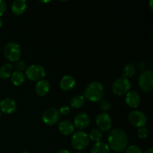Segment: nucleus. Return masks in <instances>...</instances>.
<instances>
[{
  "label": "nucleus",
  "instance_id": "a878e982",
  "mask_svg": "<svg viewBox=\"0 0 153 153\" xmlns=\"http://www.w3.org/2000/svg\"><path fill=\"white\" fill-rule=\"evenodd\" d=\"M100 108L102 111H108L111 108V104L108 100H102L100 103Z\"/></svg>",
  "mask_w": 153,
  "mask_h": 153
},
{
  "label": "nucleus",
  "instance_id": "1a4fd4ad",
  "mask_svg": "<svg viewBox=\"0 0 153 153\" xmlns=\"http://www.w3.org/2000/svg\"><path fill=\"white\" fill-rule=\"evenodd\" d=\"M60 114L58 109L52 107L46 109L43 114V121L48 126L55 125L59 120Z\"/></svg>",
  "mask_w": 153,
  "mask_h": 153
},
{
  "label": "nucleus",
  "instance_id": "20e7f679",
  "mask_svg": "<svg viewBox=\"0 0 153 153\" xmlns=\"http://www.w3.org/2000/svg\"><path fill=\"white\" fill-rule=\"evenodd\" d=\"M90 139L88 134L82 131L74 133L71 139V143L73 147L77 150H83L88 147Z\"/></svg>",
  "mask_w": 153,
  "mask_h": 153
},
{
  "label": "nucleus",
  "instance_id": "6ab92c4d",
  "mask_svg": "<svg viewBox=\"0 0 153 153\" xmlns=\"http://www.w3.org/2000/svg\"><path fill=\"white\" fill-rule=\"evenodd\" d=\"M10 78L12 83L16 86L22 85L25 81V75L23 74L22 72L18 71V70L13 72Z\"/></svg>",
  "mask_w": 153,
  "mask_h": 153
},
{
  "label": "nucleus",
  "instance_id": "b1692460",
  "mask_svg": "<svg viewBox=\"0 0 153 153\" xmlns=\"http://www.w3.org/2000/svg\"><path fill=\"white\" fill-rule=\"evenodd\" d=\"M126 153H143L141 148L137 145H131L126 148Z\"/></svg>",
  "mask_w": 153,
  "mask_h": 153
},
{
  "label": "nucleus",
  "instance_id": "f3484780",
  "mask_svg": "<svg viewBox=\"0 0 153 153\" xmlns=\"http://www.w3.org/2000/svg\"><path fill=\"white\" fill-rule=\"evenodd\" d=\"M27 7V3L25 0H15L11 5V10L14 14L20 15L25 12Z\"/></svg>",
  "mask_w": 153,
  "mask_h": 153
},
{
  "label": "nucleus",
  "instance_id": "473e14b6",
  "mask_svg": "<svg viewBox=\"0 0 153 153\" xmlns=\"http://www.w3.org/2000/svg\"><path fill=\"white\" fill-rule=\"evenodd\" d=\"M2 23H3V22H2V19H1V18H0V27H1V25H2Z\"/></svg>",
  "mask_w": 153,
  "mask_h": 153
},
{
  "label": "nucleus",
  "instance_id": "f704fd0d",
  "mask_svg": "<svg viewBox=\"0 0 153 153\" xmlns=\"http://www.w3.org/2000/svg\"><path fill=\"white\" fill-rule=\"evenodd\" d=\"M22 153H29V152H22Z\"/></svg>",
  "mask_w": 153,
  "mask_h": 153
},
{
  "label": "nucleus",
  "instance_id": "393cba45",
  "mask_svg": "<svg viewBox=\"0 0 153 153\" xmlns=\"http://www.w3.org/2000/svg\"><path fill=\"white\" fill-rule=\"evenodd\" d=\"M137 136L140 139H145L148 136V130L147 128H145L144 126L139 128L138 131H137Z\"/></svg>",
  "mask_w": 153,
  "mask_h": 153
},
{
  "label": "nucleus",
  "instance_id": "2f4dec72",
  "mask_svg": "<svg viewBox=\"0 0 153 153\" xmlns=\"http://www.w3.org/2000/svg\"><path fill=\"white\" fill-rule=\"evenodd\" d=\"M144 153H153V149L152 148H149V149H146Z\"/></svg>",
  "mask_w": 153,
  "mask_h": 153
},
{
  "label": "nucleus",
  "instance_id": "5701e85b",
  "mask_svg": "<svg viewBox=\"0 0 153 153\" xmlns=\"http://www.w3.org/2000/svg\"><path fill=\"white\" fill-rule=\"evenodd\" d=\"M102 132L100 131V130L97 129V128H94V129H93L90 132V134L88 137H89V139H91V140L97 143V142L100 141V140L102 138Z\"/></svg>",
  "mask_w": 153,
  "mask_h": 153
},
{
  "label": "nucleus",
  "instance_id": "9d476101",
  "mask_svg": "<svg viewBox=\"0 0 153 153\" xmlns=\"http://www.w3.org/2000/svg\"><path fill=\"white\" fill-rule=\"evenodd\" d=\"M97 125L102 131H108L112 125L111 118L108 114H99L97 117Z\"/></svg>",
  "mask_w": 153,
  "mask_h": 153
},
{
  "label": "nucleus",
  "instance_id": "9b49d317",
  "mask_svg": "<svg viewBox=\"0 0 153 153\" xmlns=\"http://www.w3.org/2000/svg\"><path fill=\"white\" fill-rule=\"evenodd\" d=\"M0 109L3 113L10 114L13 113L16 109V102L11 98H6L0 102Z\"/></svg>",
  "mask_w": 153,
  "mask_h": 153
},
{
  "label": "nucleus",
  "instance_id": "4468645a",
  "mask_svg": "<svg viewBox=\"0 0 153 153\" xmlns=\"http://www.w3.org/2000/svg\"><path fill=\"white\" fill-rule=\"evenodd\" d=\"M76 85V80L70 75H66L61 78L60 81V87L63 91H70Z\"/></svg>",
  "mask_w": 153,
  "mask_h": 153
},
{
  "label": "nucleus",
  "instance_id": "a211bd4d",
  "mask_svg": "<svg viewBox=\"0 0 153 153\" xmlns=\"http://www.w3.org/2000/svg\"><path fill=\"white\" fill-rule=\"evenodd\" d=\"M91 153H110V148L104 142H97L93 146Z\"/></svg>",
  "mask_w": 153,
  "mask_h": 153
},
{
  "label": "nucleus",
  "instance_id": "f257e3e1",
  "mask_svg": "<svg viewBox=\"0 0 153 153\" xmlns=\"http://www.w3.org/2000/svg\"><path fill=\"white\" fill-rule=\"evenodd\" d=\"M109 148L115 152H123L128 145V136L121 128L111 130L108 137Z\"/></svg>",
  "mask_w": 153,
  "mask_h": 153
},
{
  "label": "nucleus",
  "instance_id": "cd10ccee",
  "mask_svg": "<svg viewBox=\"0 0 153 153\" xmlns=\"http://www.w3.org/2000/svg\"><path fill=\"white\" fill-rule=\"evenodd\" d=\"M15 67H16V68L18 69V71H20L22 72V70H26V65H25V63L24 62V61H17V62L16 63V65H15Z\"/></svg>",
  "mask_w": 153,
  "mask_h": 153
},
{
  "label": "nucleus",
  "instance_id": "dca6fc26",
  "mask_svg": "<svg viewBox=\"0 0 153 153\" xmlns=\"http://www.w3.org/2000/svg\"><path fill=\"white\" fill-rule=\"evenodd\" d=\"M50 89V85H49V82L45 79H42L37 82L35 86V91L37 94L40 97L45 96L46 94H48Z\"/></svg>",
  "mask_w": 153,
  "mask_h": 153
},
{
  "label": "nucleus",
  "instance_id": "e433bc0d",
  "mask_svg": "<svg viewBox=\"0 0 153 153\" xmlns=\"http://www.w3.org/2000/svg\"><path fill=\"white\" fill-rule=\"evenodd\" d=\"M77 153H82V152H77Z\"/></svg>",
  "mask_w": 153,
  "mask_h": 153
},
{
  "label": "nucleus",
  "instance_id": "7c9ffc66",
  "mask_svg": "<svg viewBox=\"0 0 153 153\" xmlns=\"http://www.w3.org/2000/svg\"><path fill=\"white\" fill-rule=\"evenodd\" d=\"M57 153H70V152L67 150V149H61Z\"/></svg>",
  "mask_w": 153,
  "mask_h": 153
},
{
  "label": "nucleus",
  "instance_id": "72a5a7b5",
  "mask_svg": "<svg viewBox=\"0 0 153 153\" xmlns=\"http://www.w3.org/2000/svg\"><path fill=\"white\" fill-rule=\"evenodd\" d=\"M152 0H151V1H150V7H151V8H152Z\"/></svg>",
  "mask_w": 153,
  "mask_h": 153
},
{
  "label": "nucleus",
  "instance_id": "4be33fe9",
  "mask_svg": "<svg viewBox=\"0 0 153 153\" xmlns=\"http://www.w3.org/2000/svg\"><path fill=\"white\" fill-rule=\"evenodd\" d=\"M136 72V67L134 64H128L125 66L123 70V78L132 77Z\"/></svg>",
  "mask_w": 153,
  "mask_h": 153
},
{
  "label": "nucleus",
  "instance_id": "0eeeda50",
  "mask_svg": "<svg viewBox=\"0 0 153 153\" xmlns=\"http://www.w3.org/2000/svg\"><path fill=\"white\" fill-rule=\"evenodd\" d=\"M131 88V83L127 78H120L115 81L112 85V91L116 95L121 96L127 94Z\"/></svg>",
  "mask_w": 153,
  "mask_h": 153
},
{
  "label": "nucleus",
  "instance_id": "39448f33",
  "mask_svg": "<svg viewBox=\"0 0 153 153\" xmlns=\"http://www.w3.org/2000/svg\"><path fill=\"white\" fill-rule=\"evenodd\" d=\"M46 75L44 67L39 64H32L28 67L25 70V76L29 80L33 82H38L42 80Z\"/></svg>",
  "mask_w": 153,
  "mask_h": 153
},
{
  "label": "nucleus",
  "instance_id": "c85d7f7f",
  "mask_svg": "<svg viewBox=\"0 0 153 153\" xmlns=\"http://www.w3.org/2000/svg\"><path fill=\"white\" fill-rule=\"evenodd\" d=\"M6 3L5 1H2V0H0V16L4 13L6 10Z\"/></svg>",
  "mask_w": 153,
  "mask_h": 153
},
{
  "label": "nucleus",
  "instance_id": "7ed1b4c3",
  "mask_svg": "<svg viewBox=\"0 0 153 153\" xmlns=\"http://www.w3.org/2000/svg\"><path fill=\"white\" fill-rule=\"evenodd\" d=\"M4 55L8 61H18L21 56L20 46L15 42H9L4 47Z\"/></svg>",
  "mask_w": 153,
  "mask_h": 153
},
{
  "label": "nucleus",
  "instance_id": "bb28decb",
  "mask_svg": "<svg viewBox=\"0 0 153 153\" xmlns=\"http://www.w3.org/2000/svg\"><path fill=\"white\" fill-rule=\"evenodd\" d=\"M58 112H59V114H61L62 115H67L70 114V108L69 106L64 105L62 106V107H61V108H60V110L58 111Z\"/></svg>",
  "mask_w": 153,
  "mask_h": 153
},
{
  "label": "nucleus",
  "instance_id": "aec40b11",
  "mask_svg": "<svg viewBox=\"0 0 153 153\" xmlns=\"http://www.w3.org/2000/svg\"><path fill=\"white\" fill-rule=\"evenodd\" d=\"M85 98L82 95L75 96L70 100V105L73 108H80L85 105Z\"/></svg>",
  "mask_w": 153,
  "mask_h": 153
},
{
  "label": "nucleus",
  "instance_id": "c756f323",
  "mask_svg": "<svg viewBox=\"0 0 153 153\" xmlns=\"http://www.w3.org/2000/svg\"><path fill=\"white\" fill-rule=\"evenodd\" d=\"M137 67H138L139 71H143V69L145 68V65L143 63H140V64H138V66H137Z\"/></svg>",
  "mask_w": 153,
  "mask_h": 153
},
{
  "label": "nucleus",
  "instance_id": "423d86ee",
  "mask_svg": "<svg viewBox=\"0 0 153 153\" xmlns=\"http://www.w3.org/2000/svg\"><path fill=\"white\" fill-rule=\"evenodd\" d=\"M138 84L142 91L151 92L153 90V72L146 70L143 72L139 77Z\"/></svg>",
  "mask_w": 153,
  "mask_h": 153
},
{
  "label": "nucleus",
  "instance_id": "c9c22d12",
  "mask_svg": "<svg viewBox=\"0 0 153 153\" xmlns=\"http://www.w3.org/2000/svg\"><path fill=\"white\" fill-rule=\"evenodd\" d=\"M0 116H1V111H0Z\"/></svg>",
  "mask_w": 153,
  "mask_h": 153
},
{
  "label": "nucleus",
  "instance_id": "6e6552de",
  "mask_svg": "<svg viewBox=\"0 0 153 153\" xmlns=\"http://www.w3.org/2000/svg\"><path fill=\"white\" fill-rule=\"evenodd\" d=\"M128 121L134 126L141 128L147 123V117L140 111H133L128 114Z\"/></svg>",
  "mask_w": 153,
  "mask_h": 153
},
{
  "label": "nucleus",
  "instance_id": "ddd939ff",
  "mask_svg": "<svg viewBox=\"0 0 153 153\" xmlns=\"http://www.w3.org/2000/svg\"><path fill=\"white\" fill-rule=\"evenodd\" d=\"M126 102L127 105L132 108L138 107L140 102V97L138 93L134 91H128L126 96Z\"/></svg>",
  "mask_w": 153,
  "mask_h": 153
},
{
  "label": "nucleus",
  "instance_id": "f8f14e48",
  "mask_svg": "<svg viewBox=\"0 0 153 153\" xmlns=\"http://www.w3.org/2000/svg\"><path fill=\"white\" fill-rule=\"evenodd\" d=\"M90 124V117L86 113L81 112L76 115L74 118V126L79 129L87 128Z\"/></svg>",
  "mask_w": 153,
  "mask_h": 153
},
{
  "label": "nucleus",
  "instance_id": "f03ea898",
  "mask_svg": "<svg viewBox=\"0 0 153 153\" xmlns=\"http://www.w3.org/2000/svg\"><path fill=\"white\" fill-rule=\"evenodd\" d=\"M104 95V86L100 82L94 81L91 82L85 89L84 97L91 102H98Z\"/></svg>",
  "mask_w": 153,
  "mask_h": 153
},
{
  "label": "nucleus",
  "instance_id": "2eb2a0df",
  "mask_svg": "<svg viewBox=\"0 0 153 153\" xmlns=\"http://www.w3.org/2000/svg\"><path fill=\"white\" fill-rule=\"evenodd\" d=\"M74 125L70 120H64L58 124V130L64 135H70L74 131Z\"/></svg>",
  "mask_w": 153,
  "mask_h": 153
},
{
  "label": "nucleus",
  "instance_id": "412c9836",
  "mask_svg": "<svg viewBox=\"0 0 153 153\" xmlns=\"http://www.w3.org/2000/svg\"><path fill=\"white\" fill-rule=\"evenodd\" d=\"M13 67L10 64H4L0 67V78L2 79H8L12 74Z\"/></svg>",
  "mask_w": 153,
  "mask_h": 153
}]
</instances>
